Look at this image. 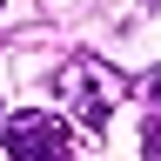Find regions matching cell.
<instances>
[{
	"label": "cell",
	"instance_id": "3",
	"mask_svg": "<svg viewBox=\"0 0 161 161\" xmlns=\"http://www.w3.org/2000/svg\"><path fill=\"white\" fill-rule=\"evenodd\" d=\"M148 94H154V108H161V74H148Z\"/></svg>",
	"mask_w": 161,
	"mask_h": 161
},
{
	"label": "cell",
	"instance_id": "1",
	"mask_svg": "<svg viewBox=\"0 0 161 161\" xmlns=\"http://www.w3.org/2000/svg\"><path fill=\"white\" fill-rule=\"evenodd\" d=\"M54 94H60V108H67L87 134H108V121H114V101L128 94V80H121L108 60H94V54H74V60H60L54 67Z\"/></svg>",
	"mask_w": 161,
	"mask_h": 161
},
{
	"label": "cell",
	"instance_id": "2",
	"mask_svg": "<svg viewBox=\"0 0 161 161\" xmlns=\"http://www.w3.org/2000/svg\"><path fill=\"white\" fill-rule=\"evenodd\" d=\"M0 141H7V161H67V121L54 108H20L0 121Z\"/></svg>",
	"mask_w": 161,
	"mask_h": 161
}]
</instances>
